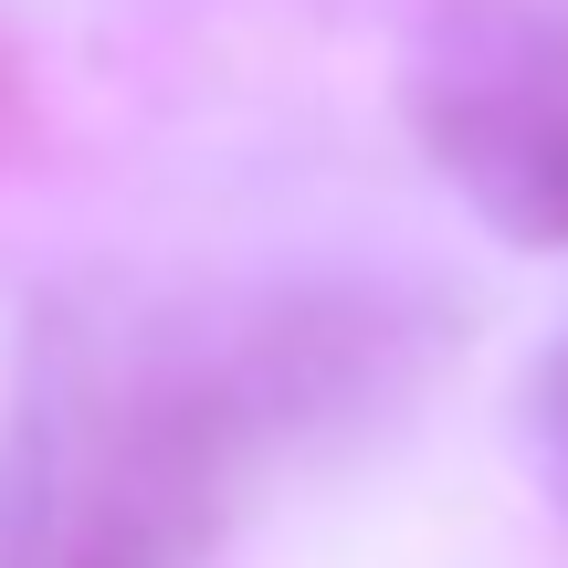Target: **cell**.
Returning <instances> with one entry per match:
<instances>
[{
    "instance_id": "1",
    "label": "cell",
    "mask_w": 568,
    "mask_h": 568,
    "mask_svg": "<svg viewBox=\"0 0 568 568\" xmlns=\"http://www.w3.org/2000/svg\"><path fill=\"white\" fill-rule=\"evenodd\" d=\"M432 159L516 243H568V21H453L410 74Z\"/></svg>"
}]
</instances>
